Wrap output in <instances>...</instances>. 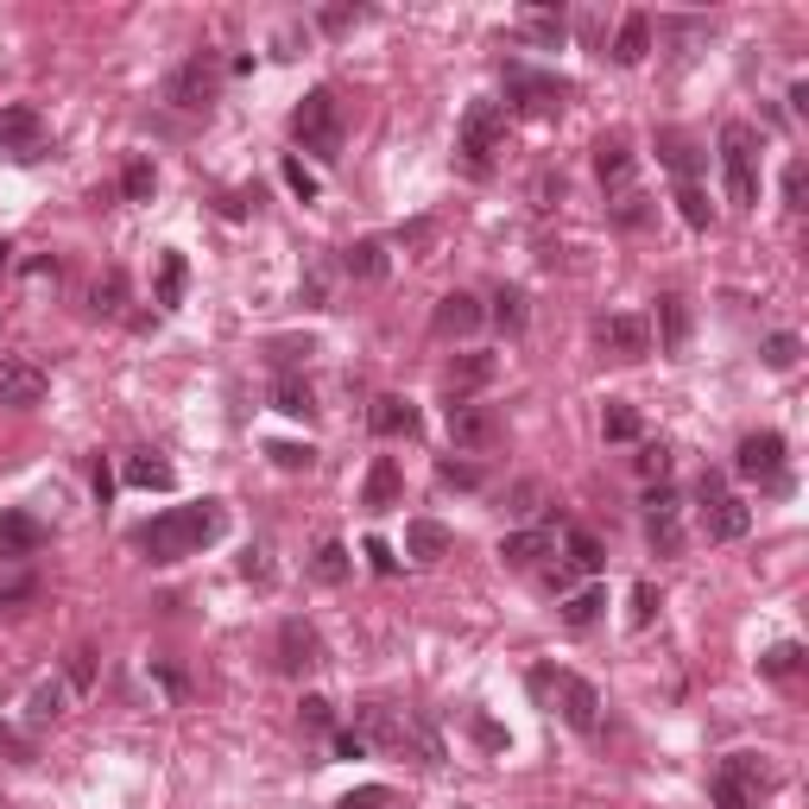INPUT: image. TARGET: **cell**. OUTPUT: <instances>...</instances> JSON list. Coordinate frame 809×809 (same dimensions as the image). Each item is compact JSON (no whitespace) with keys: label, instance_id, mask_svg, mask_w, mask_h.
I'll list each match as a JSON object with an SVG mask.
<instances>
[{"label":"cell","instance_id":"obj_34","mask_svg":"<svg viewBox=\"0 0 809 809\" xmlns=\"http://www.w3.org/2000/svg\"><path fill=\"white\" fill-rule=\"evenodd\" d=\"M601 608H608V594H601V589H582V594H563V627H570V632H582V627H594V620H601Z\"/></svg>","mask_w":809,"mask_h":809},{"label":"cell","instance_id":"obj_7","mask_svg":"<svg viewBox=\"0 0 809 809\" xmlns=\"http://www.w3.org/2000/svg\"><path fill=\"white\" fill-rule=\"evenodd\" d=\"M695 500H702V532H709L714 544H733V537H747L752 506H747V500H733L728 487H721V474H702V481H695Z\"/></svg>","mask_w":809,"mask_h":809},{"label":"cell","instance_id":"obj_37","mask_svg":"<svg viewBox=\"0 0 809 809\" xmlns=\"http://www.w3.org/2000/svg\"><path fill=\"white\" fill-rule=\"evenodd\" d=\"M120 190H127V203H152V190H158V171H152V158H134V165L120 171Z\"/></svg>","mask_w":809,"mask_h":809},{"label":"cell","instance_id":"obj_35","mask_svg":"<svg viewBox=\"0 0 809 809\" xmlns=\"http://www.w3.org/2000/svg\"><path fill=\"white\" fill-rule=\"evenodd\" d=\"M184 285H190V266H184V254H165V266H158V304H165V310H178V304H184Z\"/></svg>","mask_w":809,"mask_h":809},{"label":"cell","instance_id":"obj_22","mask_svg":"<svg viewBox=\"0 0 809 809\" xmlns=\"http://www.w3.org/2000/svg\"><path fill=\"white\" fill-rule=\"evenodd\" d=\"M594 171H601V184L627 190V184H632V146H627V134H601V139H594Z\"/></svg>","mask_w":809,"mask_h":809},{"label":"cell","instance_id":"obj_40","mask_svg":"<svg viewBox=\"0 0 809 809\" xmlns=\"http://www.w3.org/2000/svg\"><path fill=\"white\" fill-rule=\"evenodd\" d=\"M601 431H608V443H639V412L613 398V405H608V417H601Z\"/></svg>","mask_w":809,"mask_h":809},{"label":"cell","instance_id":"obj_2","mask_svg":"<svg viewBox=\"0 0 809 809\" xmlns=\"http://www.w3.org/2000/svg\"><path fill=\"white\" fill-rule=\"evenodd\" d=\"M721 178H728V203L752 209L759 203V134L747 120H721Z\"/></svg>","mask_w":809,"mask_h":809},{"label":"cell","instance_id":"obj_60","mask_svg":"<svg viewBox=\"0 0 809 809\" xmlns=\"http://www.w3.org/2000/svg\"><path fill=\"white\" fill-rule=\"evenodd\" d=\"M367 563H374L379 575H398V556L386 551V544H379V537H367Z\"/></svg>","mask_w":809,"mask_h":809},{"label":"cell","instance_id":"obj_16","mask_svg":"<svg viewBox=\"0 0 809 809\" xmlns=\"http://www.w3.org/2000/svg\"><path fill=\"white\" fill-rule=\"evenodd\" d=\"M45 551V525L32 513H0V563H26Z\"/></svg>","mask_w":809,"mask_h":809},{"label":"cell","instance_id":"obj_44","mask_svg":"<svg viewBox=\"0 0 809 809\" xmlns=\"http://www.w3.org/2000/svg\"><path fill=\"white\" fill-rule=\"evenodd\" d=\"M336 809H398V797H393L386 785H355Z\"/></svg>","mask_w":809,"mask_h":809},{"label":"cell","instance_id":"obj_39","mask_svg":"<svg viewBox=\"0 0 809 809\" xmlns=\"http://www.w3.org/2000/svg\"><path fill=\"white\" fill-rule=\"evenodd\" d=\"M759 671H766V677H797V671H803V645H797V639L771 645V652L759 658Z\"/></svg>","mask_w":809,"mask_h":809},{"label":"cell","instance_id":"obj_30","mask_svg":"<svg viewBox=\"0 0 809 809\" xmlns=\"http://www.w3.org/2000/svg\"><path fill=\"white\" fill-rule=\"evenodd\" d=\"M563 551H570V570H575V575H601V570H608V551H601V537L582 532V525H570Z\"/></svg>","mask_w":809,"mask_h":809},{"label":"cell","instance_id":"obj_41","mask_svg":"<svg viewBox=\"0 0 809 809\" xmlns=\"http://www.w3.org/2000/svg\"><path fill=\"white\" fill-rule=\"evenodd\" d=\"M677 209H683V221H690V228H709V221H714L709 197H702V184H677Z\"/></svg>","mask_w":809,"mask_h":809},{"label":"cell","instance_id":"obj_21","mask_svg":"<svg viewBox=\"0 0 809 809\" xmlns=\"http://www.w3.org/2000/svg\"><path fill=\"white\" fill-rule=\"evenodd\" d=\"M481 316H487V310H481V297L450 292L443 304H436L431 323H436V336H474V329H481Z\"/></svg>","mask_w":809,"mask_h":809},{"label":"cell","instance_id":"obj_51","mask_svg":"<svg viewBox=\"0 0 809 809\" xmlns=\"http://www.w3.org/2000/svg\"><path fill=\"white\" fill-rule=\"evenodd\" d=\"M671 513H677V487H671V481L645 487V519H671Z\"/></svg>","mask_w":809,"mask_h":809},{"label":"cell","instance_id":"obj_13","mask_svg":"<svg viewBox=\"0 0 809 809\" xmlns=\"http://www.w3.org/2000/svg\"><path fill=\"white\" fill-rule=\"evenodd\" d=\"M323 664V632L310 627V620H285L278 627V671L285 677H304Z\"/></svg>","mask_w":809,"mask_h":809},{"label":"cell","instance_id":"obj_31","mask_svg":"<svg viewBox=\"0 0 809 809\" xmlns=\"http://www.w3.org/2000/svg\"><path fill=\"white\" fill-rule=\"evenodd\" d=\"M658 158L677 171V184H695V171H702V152L683 134H658Z\"/></svg>","mask_w":809,"mask_h":809},{"label":"cell","instance_id":"obj_59","mask_svg":"<svg viewBox=\"0 0 809 809\" xmlns=\"http://www.w3.org/2000/svg\"><path fill=\"white\" fill-rule=\"evenodd\" d=\"M240 575H247V582H273V563H266V551H247V556H240Z\"/></svg>","mask_w":809,"mask_h":809},{"label":"cell","instance_id":"obj_8","mask_svg":"<svg viewBox=\"0 0 809 809\" xmlns=\"http://www.w3.org/2000/svg\"><path fill=\"white\" fill-rule=\"evenodd\" d=\"M733 474H747V481H766L771 494H785V487H790V474H785V436H778V431L740 436V450H733Z\"/></svg>","mask_w":809,"mask_h":809},{"label":"cell","instance_id":"obj_33","mask_svg":"<svg viewBox=\"0 0 809 809\" xmlns=\"http://www.w3.org/2000/svg\"><path fill=\"white\" fill-rule=\"evenodd\" d=\"M63 702H70V683H58V677H45L39 690H32V702H26V721L32 728H45V721H58Z\"/></svg>","mask_w":809,"mask_h":809},{"label":"cell","instance_id":"obj_14","mask_svg":"<svg viewBox=\"0 0 809 809\" xmlns=\"http://www.w3.org/2000/svg\"><path fill=\"white\" fill-rule=\"evenodd\" d=\"M594 336H601V348H613L620 361H645V355H652V329H645V316H601V323H594Z\"/></svg>","mask_w":809,"mask_h":809},{"label":"cell","instance_id":"obj_1","mask_svg":"<svg viewBox=\"0 0 809 809\" xmlns=\"http://www.w3.org/2000/svg\"><path fill=\"white\" fill-rule=\"evenodd\" d=\"M221 532H228V506L221 500H197V506H165L158 519H146L134 532V544L152 563H184V556L209 551Z\"/></svg>","mask_w":809,"mask_h":809},{"label":"cell","instance_id":"obj_23","mask_svg":"<svg viewBox=\"0 0 809 809\" xmlns=\"http://www.w3.org/2000/svg\"><path fill=\"white\" fill-rule=\"evenodd\" d=\"M519 32L532 45H544V51H556V45L570 39V20H563V7H525L519 13Z\"/></svg>","mask_w":809,"mask_h":809},{"label":"cell","instance_id":"obj_18","mask_svg":"<svg viewBox=\"0 0 809 809\" xmlns=\"http://www.w3.org/2000/svg\"><path fill=\"white\" fill-rule=\"evenodd\" d=\"M450 551H455L450 525H436V519H412V525H405V556H412V563H443Z\"/></svg>","mask_w":809,"mask_h":809},{"label":"cell","instance_id":"obj_17","mask_svg":"<svg viewBox=\"0 0 809 809\" xmlns=\"http://www.w3.org/2000/svg\"><path fill=\"white\" fill-rule=\"evenodd\" d=\"M398 500H405V474H398V462L393 455H374L367 487H361V506H367V513H393Z\"/></svg>","mask_w":809,"mask_h":809},{"label":"cell","instance_id":"obj_48","mask_svg":"<svg viewBox=\"0 0 809 809\" xmlns=\"http://www.w3.org/2000/svg\"><path fill=\"white\" fill-rule=\"evenodd\" d=\"M297 721H304V728H310V733H323V728H329V721H336V709H329L323 695H304V702H297Z\"/></svg>","mask_w":809,"mask_h":809},{"label":"cell","instance_id":"obj_62","mask_svg":"<svg viewBox=\"0 0 809 809\" xmlns=\"http://www.w3.org/2000/svg\"><path fill=\"white\" fill-rule=\"evenodd\" d=\"M474 740H481V747H506V733H500L494 721H474Z\"/></svg>","mask_w":809,"mask_h":809},{"label":"cell","instance_id":"obj_19","mask_svg":"<svg viewBox=\"0 0 809 809\" xmlns=\"http://www.w3.org/2000/svg\"><path fill=\"white\" fill-rule=\"evenodd\" d=\"M367 424H374V436H417V405L412 398H398V393H379L374 398V412H367Z\"/></svg>","mask_w":809,"mask_h":809},{"label":"cell","instance_id":"obj_63","mask_svg":"<svg viewBox=\"0 0 809 809\" xmlns=\"http://www.w3.org/2000/svg\"><path fill=\"white\" fill-rule=\"evenodd\" d=\"M0 266H7V240H0Z\"/></svg>","mask_w":809,"mask_h":809},{"label":"cell","instance_id":"obj_27","mask_svg":"<svg viewBox=\"0 0 809 809\" xmlns=\"http://www.w3.org/2000/svg\"><path fill=\"white\" fill-rule=\"evenodd\" d=\"M658 329H664V355H683L690 348V304L677 292L658 297Z\"/></svg>","mask_w":809,"mask_h":809},{"label":"cell","instance_id":"obj_49","mask_svg":"<svg viewBox=\"0 0 809 809\" xmlns=\"http://www.w3.org/2000/svg\"><path fill=\"white\" fill-rule=\"evenodd\" d=\"M120 297H127V278L108 273V278L96 285V316H115V310H120Z\"/></svg>","mask_w":809,"mask_h":809},{"label":"cell","instance_id":"obj_57","mask_svg":"<svg viewBox=\"0 0 809 809\" xmlns=\"http://www.w3.org/2000/svg\"><path fill=\"white\" fill-rule=\"evenodd\" d=\"M152 677H158V683H165L171 695H184V690H190V677H184L178 664H171V658H158V664H152Z\"/></svg>","mask_w":809,"mask_h":809},{"label":"cell","instance_id":"obj_15","mask_svg":"<svg viewBox=\"0 0 809 809\" xmlns=\"http://www.w3.org/2000/svg\"><path fill=\"white\" fill-rule=\"evenodd\" d=\"M51 393V379H45L39 361H0V405H39Z\"/></svg>","mask_w":809,"mask_h":809},{"label":"cell","instance_id":"obj_45","mask_svg":"<svg viewBox=\"0 0 809 809\" xmlns=\"http://www.w3.org/2000/svg\"><path fill=\"white\" fill-rule=\"evenodd\" d=\"M632 468L645 474V481H664V474H671V450H664V443H639Z\"/></svg>","mask_w":809,"mask_h":809},{"label":"cell","instance_id":"obj_46","mask_svg":"<svg viewBox=\"0 0 809 809\" xmlns=\"http://www.w3.org/2000/svg\"><path fill=\"white\" fill-rule=\"evenodd\" d=\"M63 683H70V690H89V683H96V645H77V652H70Z\"/></svg>","mask_w":809,"mask_h":809},{"label":"cell","instance_id":"obj_54","mask_svg":"<svg viewBox=\"0 0 809 809\" xmlns=\"http://www.w3.org/2000/svg\"><path fill=\"white\" fill-rule=\"evenodd\" d=\"M355 20H361V7H348V0H342V7H323V20H316V26H323V32H348Z\"/></svg>","mask_w":809,"mask_h":809},{"label":"cell","instance_id":"obj_28","mask_svg":"<svg viewBox=\"0 0 809 809\" xmlns=\"http://www.w3.org/2000/svg\"><path fill=\"white\" fill-rule=\"evenodd\" d=\"M348 570H355V551L342 544V537H329V544H316L310 556V575L323 582V589H336V582H348Z\"/></svg>","mask_w":809,"mask_h":809},{"label":"cell","instance_id":"obj_12","mask_svg":"<svg viewBox=\"0 0 809 809\" xmlns=\"http://www.w3.org/2000/svg\"><path fill=\"white\" fill-rule=\"evenodd\" d=\"M0 152H13V158H39L45 152V115L32 108V101L0 108Z\"/></svg>","mask_w":809,"mask_h":809},{"label":"cell","instance_id":"obj_3","mask_svg":"<svg viewBox=\"0 0 809 809\" xmlns=\"http://www.w3.org/2000/svg\"><path fill=\"white\" fill-rule=\"evenodd\" d=\"M292 139L316 158H342V101L336 89H310L292 108Z\"/></svg>","mask_w":809,"mask_h":809},{"label":"cell","instance_id":"obj_61","mask_svg":"<svg viewBox=\"0 0 809 809\" xmlns=\"http://www.w3.org/2000/svg\"><path fill=\"white\" fill-rule=\"evenodd\" d=\"M108 494H115V474H108V462H96V506H108Z\"/></svg>","mask_w":809,"mask_h":809},{"label":"cell","instance_id":"obj_36","mask_svg":"<svg viewBox=\"0 0 809 809\" xmlns=\"http://www.w3.org/2000/svg\"><path fill=\"white\" fill-rule=\"evenodd\" d=\"M525 316H532V310H525V292H519V285H500V292H494V323L506 329V336H519V329H525Z\"/></svg>","mask_w":809,"mask_h":809},{"label":"cell","instance_id":"obj_11","mask_svg":"<svg viewBox=\"0 0 809 809\" xmlns=\"http://www.w3.org/2000/svg\"><path fill=\"white\" fill-rule=\"evenodd\" d=\"M450 443L455 450H494L500 443V412L494 405H474V398H455L450 405Z\"/></svg>","mask_w":809,"mask_h":809},{"label":"cell","instance_id":"obj_20","mask_svg":"<svg viewBox=\"0 0 809 809\" xmlns=\"http://www.w3.org/2000/svg\"><path fill=\"white\" fill-rule=\"evenodd\" d=\"M544 556H556L551 532H506L500 537V563H506V570H537Z\"/></svg>","mask_w":809,"mask_h":809},{"label":"cell","instance_id":"obj_42","mask_svg":"<svg viewBox=\"0 0 809 809\" xmlns=\"http://www.w3.org/2000/svg\"><path fill=\"white\" fill-rule=\"evenodd\" d=\"M645 537H652L658 556H677V551H683V525H677V513L671 519H645Z\"/></svg>","mask_w":809,"mask_h":809},{"label":"cell","instance_id":"obj_38","mask_svg":"<svg viewBox=\"0 0 809 809\" xmlns=\"http://www.w3.org/2000/svg\"><path fill=\"white\" fill-rule=\"evenodd\" d=\"M797 361H803V342L790 336V329H778V336H766V367H771V374H790Z\"/></svg>","mask_w":809,"mask_h":809},{"label":"cell","instance_id":"obj_47","mask_svg":"<svg viewBox=\"0 0 809 809\" xmlns=\"http://www.w3.org/2000/svg\"><path fill=\"white\" fill-rule=\"evenodd\" d=\"M266 455H273V462H278L285 474H304V468L316 462V450H310V443H273Z\"/></svg>","mask_w":809,"mask_h":809},{"label":"cell","instance_id":"obj_9","mask_svg":"<svg viewBox=\"0 0 809 809\" xmlns=\"http://www.w3.org/2000/svg\"><path fill=\"white\" fill-rule=\"evenodd\" d=\"M551 690H556V714L570 721L575 733H601V690H594L589 677H575V671H556L551 677Z\"/></svg>","mask_w":809,"mask_h":809},{"label":"cell","instance_id":"obj_52","mask_svg":"<svg viewBox=\"0 0 809 809\" xmlns=\"http://www.w3.org/2000/svg\"><path fill=\"white\" fill-rule=\"evenodd\" d=\"M652 613H658V589H652V582H639V589H632V627L645 632V627H652Z\"/></svg>","mask_w":809,"mask_h":809},{"label":"cell","instance_id":"obj_4","mask_svg":"<svg viewBox=\"0 0 809 809\" xmlns=\"http://www.w3.org/2000/svg\"><path fill=\"white\" fill-rule=\"evenodd\" d=\"M766 785H771V771L759 752H728L721 771L709 778V797H714V809H759V790Z\"/></svg>","mask_w":809,"mask_h":809},{"label":"cell","instance_id":"obj_43","mask_svg":"<svg viewBox=\"0 0 809 809\" xmlns=\"http://www.w3.org/2000/svg\"><path fill=\"white\" fill-rule=\"evenodd\" d=\"M613 221H620V228H645V221H652V197L620 190V203H613Z\"/></svg>","mask_w":809,"mask_h":809},{"label":"cell","instance_id":"obj_29","mask_svg":"<svg viewBox=\"0 0 809 809\" xmlns=\"http://www.w3.org/2000/svg\"><path fill=\"white\" fill-rule=\"evenodd\" d=\"M273 412H285V417H316V393H310V379L278 374V379H273Z\"/></svg>","mask_w":809,"mask_h":809},{"label":"cell","instance_id":"obj_53","mask_svg":"<svg viewBox=\"0 0 809 809\" xmlns=\"http://www.w3.org/2000/svg\"><path fill=\"white\" fill-rule=\"evenodd\" d=\"M803 184H809L803 158H790V165H785V203H790V209H803Z\"/></svg>","mask_w":809,"mask_h":809},{"label":"cell","instance_id":"obj_10","mask_svg":"<svg viewBox=\"0 0 809 809\" xmlns=\"http://www.w3.org/2000/svg\"><path fill=\"white\" fill-rule=\"evenodd\" d=\"M506 96L519 108H532V115H551L570 101V82L563 77H544V70H525V63H506Z\"/></svg>","mask_w":809,"mask_h":809},{"label":"cell","instance_id":"obj_24","mask_svg":"<svg viewBox=\"0 0 809 809\" xmlns=\"http://www.w3.org/2000/svg\"><path fill=\"white\" fill-rule=\"evenodd\" d=\"M127 481H134V487H146V494H171V487H178V468H171L165 455L139 450V455H127Z\"/></svg>","mask_w":809,"mask_h":809},{"label":"cell","instance_id":"obj_55","mask_svg":"<svg viewBox=\"0 0 809 809\" xmlns=\"http://www.w3.org/2000/svg\"><path fill=\"white\" fill-rule=\"evenodd\" d=\"M436 474H443L450 487H481V468H468V462H436Z\"/></svg>","mask_w":809,"mask_h":809},{"label":"cell","instance_id":"obj_6","mask_svg":"<svg viewBox=\"0 0 809 809\" xmlns=\"http://www.w3.org/2000/svg\"><path fill=\"white\" fill-rule=\"evenodd\" d=\"M500 139H506V108H500V101H474L468 115H462V134H455V146H462V158H468L474 178L494 165Z\"/></svg>","mask_w":809,"mask_h":809},{"label":"cell","instance_id":"obj_58","mask_svg":"<svg viewBox=\"0 0 809 809\" xmlns=\"http://www.w3.org/2000/svg\"><path fill=\"white\" fill-rule=\"evenodd\" d=\"M367 752H374V747H367L355 728H342V733H336V759H367Z\"/></svg>","mask_w":809,"mask_h":809},{"label":"cell","instance_id":"obj_56","mask_svg":"<svg viewBox=\"0 0 809 809\" xmlns=\"http://www.w3.org/2000/svg\"><path fill=\"white\" fill-rule=\"evenodd\" d=\"M0 747L13 752L20 766H32V759H39V752H32V740H26V733H13V728H7V721H0Z\"/></svg>","mask_w":809,"mask_h":809},{"label":"cell","instance_id":"obj_26","mask_svg":"<svg viewBox=\"0 0 809 809\" xmlns=\"http://www.w3.org/2000/svg\"><path fill=\"white\" fill-rule=\"evenodd\" d=\"M645 51H652V20L645 13H627L620 20V32H613V63H645Z\"/></svg>","mask_w":809,"mask_h":809},{"label":"cell","instance_id":"obj_5","mask_svg":"<svg viewBox=\"0 0 809 809\" xmlns=\"http://www.w3.org/2000/svg\"><path fill=\"white\" fill-rule=\"evenodd\" d=\"M216 89H221V63H216V51H190V58L165 77V101L171 108H184V115H203L209 101H216Z\"/></svg>","mask_w":809,"mask_h":809},{"label":"cell","instance_id":"obj_50","mask_svg":"<svg viewBox=\"0 0 809 809\" xmlns=\"http://www.w3.org/2000/svg\"><path fill=\"white\" fill-rule=\"evenodd\" d=\"M278 171H285V184H292V190H297V203H316V178H310V171H304V158H285Z\"/></svg>","mask_w":809,"mask_h":809},{"label":"cell","instance_id":"obj_25","mask_svg":"<svg viewBox=\"0 0 809 809\" xmlns=\"http://www.w3.org/2000/svg\"><path fill=\"white\" fill-rule=\"evenodd\" d=\"M494 379V355H455L450 367H443V386H450V398H468L474 386H487Z\"/></svg>","mask_w":809,"mask_h":809},{"label":"cell","instance_id":"obj_32","mask_svg":"<svg viewBox=\"0 0 809 809\" xmlns=\"http://www.w3.org/2000/svg\"><path fill=\"white\" fill-rule=\"evenodd\" d=\"M342 266L355 278H386L393 273V259H386V240H355L348 254H342Z\"/></svg>","mask_w":809,"mask_h":809}]
</instances>
